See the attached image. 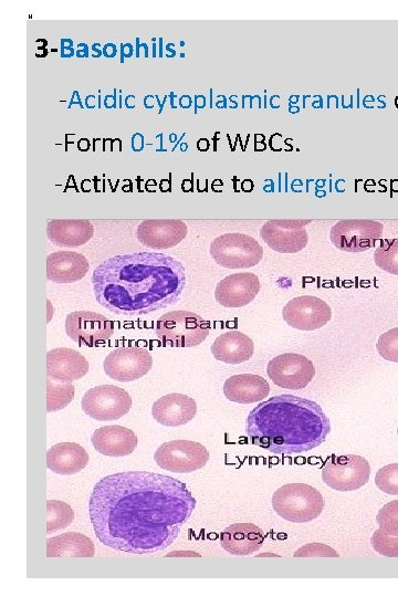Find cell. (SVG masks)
I'll list each match as a JSON object with an SVG mask.
<instances>
[{"mask_svg":"<svg viewBox=\"0 0 398 597\" xmlns=\"http://www.w3.org/2000/svg\"><path fill=\"white\" fill-rule=\"evenodd\" d=\"M195 508L196 499L182 481L149 471L104 477L89 501L90 520L100 542L132 554L171 547Z\"/></svg>","mask_w":398,"mask_h":597,"instance_id":"cell-1","label":"cell"},{"mask_svg":"<svg viewBox=\"0 0 398 597\" xmlns=\"http://www.w3.org/2000/svg\"><path fill=\"white\" fill-rule=\"evenodd\" d=\"M99 305L124 317H140L174 306L186 287L181 261L159 253L120 255L104 260L92 274Z\"/></svg>","mask_w":398,"mask_h":597,"instance_id":"cell-2","label":"cell"},{"mask_svg":"<svg viewBox=\"0 0 398 597\" xmlns=\"http://www.w3.org/2000/svg\"><path fill=\"white\" fill-rule=\"evenodd\" d=\"M330 432V420L321 406L293 395L260 403L246 424L251 443L276 455L310 452L326 442Z\"/></svg>","mask_w":398,"mask_h":597,"instance_id":"cell-3","label":"cell"},{"mask_svg":"<svg viewBox=\"0 0 398 597\" xmlns=\"http://www.w3.org/2000/svg\"><path fill=\"white\" fill-rule=\"evenodd\" d=\"M209 331V323L190 311L165 313L155 327L157 339L172 348L197 347L208 338Z\"/></svg>","mask_w":398,"mask_h":597,"instance_id":"cell-4","label":"cell"},{"mask_svg":"<svg viewBox=\"0 0 398 597\" xmlns=\"http://www.w3.org/2000/svg\"><path fill=\"white\" fill-rule=\"evenodd\" d=\"M272 508L282 519L307 523L321 515L324 499L316 488L305 484H289L280 487L272 496Z\"/></svg>","mask_w":398,"mask_h":597,"instance_id":"cell-5","label":"cell"},{"mask_svg":"<svg viewBox=\"0 0 398 597\" xmlns=\"http://www.w3.org/2000/svg\"><path fill=\"white\" fill-rule=\"evenodd\" d=\"M211 255L219 266L227 269H249L264 258V249L257 240L245 234H226L217 237Z\"/></svg>","mask_w":398,"mask_h":597,"instance_id":"cell-6","label":"cell"},{"mask_svg":"<svg viewBox=\"0 0 398 597\" xmlns=\"http://www.w3.org/2000/svg\"><path fill=\"white\" fill-rule=\"evenodd\" d=\"M371 466L365 458L356 455H332L322 469V480L337 491H354L369 483Z\"/></svg>","mask_w":398,"mask_h":597,"instance_id":"cell-7","label":"cell"},{"mask_svg":"<svg viewBox=\"0 0 398 597\" xmlns=\"http://www.w3.org/2000/svg\"><path fill=\"white\" fill-rule=\"evenodd\" d=\"M130 394L115 385H100L86 392L82 410L93 420L111 422L127 415L132 407Z\"/></svg>","mask_w":398,"mask_h":597,"instance_id":"cell-8","label":"cell"},{"mask_svg":"<svg viewBox=\"0 0 398 597\" xmlns=\"http://www.w3.org/2000/svg\"><path fill=\"white\" fill-rule=\"evenodd\" d=\"M154 459L164 470L187 474L204 468L208 463L209 453L202 444L181 439L161 445L157 448Z\"/></svg>","mask_w":398,"mask_h":597,"instance_id":"cell-9","label":"cell"},{"mask_svg":"<svg viewBox=\"0 0 398 597\" xmlns=\"http://www.w3.org/2000/svg\"><path fill=\"white\" fill-rule=\"evenodd\" d=\"M383 224L365 219H351L335 224L331 229V242L347 253H363L373 248L383 236Z\"/></svg>","mask_w":398,"mask_h":597,"instance_id":"cell-10","label":"cell"},{"mask_svg":"<svg viewBox=\"0 0 398 597\" xmlns=\"http://www.w3.org/2000/svg\"><path fill=\"white\" fill-rule=\"evenodd\" d=\"M153 366L151 353L141 347H122L113 350L104 360V372L114 381L128 383L138 381Z\"/></svg>","mask_w":398,"mask_h":597,"instance_id":"cell-11","label":"cell"},{"mask_svg":"<svg viewBox=\"0 0 398 597\" xmlns=\"http://www.w3.org/2000/svg\"><path fill=\"white\" fill-rule=\"evenodd\" d=\"M267 372L277 386L292 391L305 389L316 376L312 361L297 353L276 356L269 362Z\"/></svg>","mask_w":398,"mask_h":597,"instance_id":"cell-12","label":"cell"},{"mask_svg":"<svg viewBox=\"0 0 398 597\" xmlns=\"http://www.w3.org/2000/svg\"><path fill=\"white\" fill-rule=\"evenodd\" d=\"M66 332L68 337L79 345L97 347L98 344L111 339L114 322L97 312H72L66 319Z\"/></svg>","mask_w":398,"mask_h":597,"instance_id":"cell-13","label":"cell"},{"mask_svg":"<svg viewBox=\"0 0 398 597\" xmlns=\"http://www.w3.org/2000/svg\"><path fill=\"white\" fill-rule=\"evenodd\" d=\"M282 317L293 329L314 331L327 326L332 311L328 303L318 297L301 296L287 303Z\"/></svg>","mask_w":398,"mask_h":597,"instance_id":"cell-14","label":"cell"},{"mask_svg":"<svg viewBox=\"0 0 398 597\" xmlns=\"http://www.w3.org/2000/svg\"><path fill=\"white\" fill-rule=\"evenodd\" d=\"M311 221H270L260 230V236L272 250L280 254H297L309 243L306 226Z\"/></svg>","mask_w":398,"mask_h":597,"instance_id":"cell-15","label":"cell"},{"mask_svg":"<svg viewBox=\"0 0 398 597\" xmlns=\"http://www.w3.org/2000/svg\"><path fill=\"white\" fill-rule=\"evenodd\" d=\"M187 236V226L177 219L145 221L136 229L139 242L148 248L166 250L180 245Z\"/></svg>","mask_w":398,"mask_h":597,"instance_id":"cell-16","label":"cell"},{"mask_svg":"<svg viewBox=\"0 0 398 597\" xmlns=\"http://www.w3.org/2000/svg\"><path fill=\"white\" fill-rule=\"evenodd\" d=\"M260 291L259 278L249 272L226 277L219 282L215 298L225 308H243L253 302Z\"/></svg>","mask_w":398,"mask_h":597,"instance_id":"cell-17","label":"cell"},{"mask_svg":"<svg viewBox=\"0 0 398 597\" xmlns=\"http://www.w3.org/2000/svg\"><path fill=\"white\" fill-rule=\"evenodd\" d=\"M89 370V362L76 350L58 348L47 353V375L51 380L72 383L86 376Z\"/></svg>","mask_w":398,"mask_h":597,"instance_id":"cell-18","label":"cell"},{"mask_svg":"<svg viewBox=\"0 0 398 597\" xmlns=\"http://www.w3.org/2000/svg\"><path fill=\"white\" fill-rule=\"evenodd\" d=\"M197 414V404L184 394H167L152 407V415L163 426L177 427L190 423Z\"/></svg>","mask_w":398,"mask_h":597,"instance_id":"cell-19","label":"cell"},{"mask_svg":"<svg viewBox=\"0 0 398 597\" xmlns=\"http://www.w3.org/2000/svg\"><path fill=\"white\" fill-rule=\"evenodd\" d=\"M91 441L98 453L113 458L133 454L139 443L138 437L131 429L117 425L97 429Z\"/></svg>","mask_w":398,"mask_h":597,"instance_id":"cell-20","label":"cell"},{"mask_svg":"<svg viewBox=\"0 0 398 597\" xmlns=\"http://www.w3.org/2000/svg\"><path fill=\"white\" fill-rule=\"evenodd\" d=\"M90 265L87 258L76 251H57L47 258V278L56 284H73L85 278Z\"/></svg>","mask_w":398,"mask_h":597,"instance_id":"cell-21","label":"cell"},{"mask_svg":"<svg viewBox=\"0 0 398 597\" xmlns=\"http://www.w3.org/2000/svg\"><path fill=\"white\" fill-rule=\"evenodd\" d=\"M219 541L228 553L246 557L263 547L265 533L253 523H235L222 532Z\"/></svg>","mask_w":398,"mask_h":597,"instance_id":"cell-22","label":"cell"},{"mask_svg":"<svg viewBox=\"0 0 398 597\" xmlns=\"http://www.w3.org/2000/svg\"><path fill=\"white\" fill-rule=\"evenodd\" d=\"M270 385L263 376L239 374L229 377L224 385V394L230 402L253 404L265 400Z\"/></svg>","mask_w":398,"mask_h":597,"instance_id":"cell-23","label":"cell"},{"mask_svg":"<svg viewBox=\"0 0 398 597\" xmlns=\"http://www.w3.org/2000/svg\"><path fill=\"white\" fill-rule=\"evenodd\" d=\"M86 449L76 443L52 446L47 453V467L55 474L71 476L80 473L89 464Z\"/></svg>","mask_w":398,"mask_h":597,"instance_id":"cell-24","label":"cell"},{"mask_svg":"<svg viewBox=\"0 0 398 597\" xmlns=\"http://www.w3.org/2000/svg\"><path fill=\"white\" fill-rule=\"evenodd\" d=\"M212 352L217 361L240 364L251 359L255 352V344L248 335L233 330L219 335L212 345Z\"/></svg>","mask_w":398,"mask_h":597,"instance_id":"cell-25","label":"cell"},{"mask_svg":"<svg viewBox=\"0 0 398 597\" xmlns=\"http://www.w3.org/2000/svg\"><path fill=\"white\" fill-rule=\"evenodd\" d=\"M51 243L60 247L76 248L90 242L94 228L89 221H51L47 227Z\"/></svg>","mask_w":398,"mask_h":597,"instance_id":"cell-26","label":"cell"},{"mask_svg":"<svg viewBox=\"0 0 398 597\" xmlns=\"http://www.w3.org/2000/svg\"><path fill=\"white\" fill-rule=\"evenodd\" d=\"M94 554V543L82 533L67 532L47 540L48 558H93Z\"/></svg>","mask_w":398,"mask_h":597,"instance_id":"cell-27","label":"cell"},{"mask_svg":"<svg viewBox=\"0 0 398 597\" xmlns=\"http://www.w3.org/2000/svg\"><path fill=\"white\" fill-rule=\"evenodd\" d=\"M75 520V512L66 504L58 500L47 501V533L66 529Z\"/></svg>","mask_w":398,"mask_h":597,"instance_id":"cell-28","label":"cell"},{"mask_svg":"<svg viewBox=\"0 0 398 597\" xmlns=\"http://www.w3.org/2000/svg\"><path fill=\"white\" fill-rule=\"evenodd\" d=\"M75 398V386L72 383L56 384L48 379L47 381V412H58L64 410Z\"/></svg>","mask_w":398,"mask_h":597,"instance_id":"cell-29","label":"cell"},{"mask_svg":"<svg viewBox=\"0 0 398 597\" xmlns=\"http://www.w3.org/2000/svg\"><path fill=\"white\" fill-rule=\"evenodd\" d=\"M374 260L377 267L398 276V238L385 239L375 250Z\"/></svg>","mask_w":398,"mask_h":597,"instance_id":"cell-30","label":"cell"},{"mask_svg":"<svg viewBox=\"0 0 398 597\" xmlns=\"http://www.w3.org/2000/svg\"><path fill=\"white\" fill-rule=\"evenodd\" d=\"M372 547L387 558H398V536H391L382 529L376 530L371 539Z\"/></svg>","mask_w":398,"mask_h":597,"instance_id":"cell-31","label":"cell"},{"mask_svg":"<svg viewBox=\"0 0 398 597\" xmlns=\"http://www.w3.org/2000/svg\"><path fill=\"white\" fill-rule=\"evenodd\" d=\"M375 484L385 494L398 496V464H391L377 471Z\"/></svg>","mask_w":398,"mask_h":597,"instance_id":"cell-32","label":"cell"},{"mask_svg":"<svg viewBox=\"0 0 398 597\" xmlns=\"http://www.w3.org/2000/svg\"><path fill=\"white\" fill-rule=\"evenodd\" d=\"M376 348L384 360L398 363V328L382 334Z\"/></svg>","mask_w":398,"mask_h":597,"instance_id":"cell-33","label":"cell"},{"mask_svg":"<svg viewBox=\"0 0 398 597\" xmlns=\"http://www.w3.org/2000/svg\"><path fill=\"white\" fill-rule=\"evenodd\" d=\"M376 521L379 523L380 529L391 536H398V500L385 505L377 515Z\"/></svg>","mask_w":398,"mask_h":597,"instance_id":"cell-34","label":"cell"},{"mask_svg":"<svg viewBox=\"0 0 398 597\" xmlns=\"http://www.w3.org/2000/svg\"><path fill=\"white\" fill-rule=\"evenodd\" d=\"M295 558H310V557H323V558H339L340 555L337 551H334L326 544L311 543L307 546L299 549L293 555Z\"/></svg>","mask_w":398,"mask_h":597,"instance_id":"cell-35","label":"cell"},{"mask_svg":"<svg viewBox=\"0 0 398 597\" xmlns=\"http://www.w3.org/2000/svg\"><path fill=\"white\" fill-rule=\"evenodd\" d=\"M75 49H73V41L71 39H61V57L72 58L75 56Z\"/></svg>","mask_w":398,"mask_h":597,"instance_id":"cell-36","label":"cell"},{"mask_svg":"<svg viewBox=\"0 0 398 597\" xmlns=\"http://www.w3.org/2000/svg\"><path fill=\"white\" fill-rule=\"evenodd\" d=\"M144 149V136L141 133H135L132 136V150L141 152Z\"/></svg>","mask_w":398,"mask_h":597,"instance_id":"cell-37","label":"cell"},{"mask_svg":"<svg viewBox=\"0 0 398 597\" xmlns=\"http://www.w3.org/2000/svg\"><path fill=\"white\" fill-rule=\"evenodd\" d=\"M102 52L103 56L107 58H114L118 55L117 46H115L113 43H108L106 46H104Z\"/></svg>","mask_w":398,"mask_h":597,"instance_id":"cell-38","label":"cell"},{"mask_svg":"<svg viewBox=\"0 0 398 597\" xmlns=\"http://www.w3.org/2000/svg\"><path fill=\"white\" fill-rule=\"evenodd\" d=\"M133 45L128 43V44H122L121 45V62L123 64L124 62V58H131L133 56Z\"/></svg>","mask_w":398,"mask_h":597,"instance_id":"cell-39","label":"cell"},{"mask_svg":"<svg viewBox=\"0 0 398 597\" xmlns=\"http://www.w3.org/2000/svg\"><path fill=\"white\" fill-rule=\"evenodd\" d=\"M104 107L107 109L117 108V91H114L113 96L104 98Z\"/></svg>","mask_w":398,"mask_h":597,"instance_id":"cell-40","label":"cell"},{"mask_svg":"<svg viewBox=\"0 0 398 597\" xmlns=\"http://www.w3.org/2000/svg\"><path fill=\"white\" fill-rule=\"evenodd\" d=\"M76 56L78 58H89V46L87 44H79Z\"/></svg>","mask_w":398,"mask_h":597,"instance_id":"cell-41","label":"cell"},{"mask_svg":"<svg viewBox=\"0 0 398 597\" xmlns=\"http://www.w3.org/2000/svg\"><path fill=\"white\" fill-rule=\"evenodd\" d=\"M180 106L183 109H190L191 106H192V99H191V97L190 96H183L180 99Z\"/></svg>","mask_w":398,"mask_h":597,"instance_id":"cell-42","label":"cell"},{"mask_svg":"<svg viewBox=\"0 0 398 597\" xmlns=\"http://www.w3.org/2000/svg\"><path fill=\"white\" fill-rule=\"evenodd\" d=\"M78 149L81 152H87L90 149V142L87 139H82L78 143Z\"/></svg>","mask_w":398,"mask_h":597,"instance_id":"cell-43","label":"cell"},{"mask_svg":"<svg viewBox=\"0 0 398 597\" xmlns=\"http://www.w3.org/2000/svg\"><path fill=\"white\" fill-rule=\"evenodd\" d=\"M73 104H79V106L81 108H83L82 102H81V99H80V93L78 91L73 92V96H72V98L70 100V106H69V108L71 106H73Z\"/></svg>","mask_w":398,"mask_h":597,"instance_id":"cell-44","label":"cell"},{"mask_svg":"<svg viewBox=\"0 0 398 597\" xmlns=\"http://www.w3.org/2000/svg\"><path fill=\"white\" fill-rule=\"evenodd\" d=\"M197 149L199 151H207L209 149V142L206 139H201L197 143Z\"/></svg>","mask_w":398,"mask_h":597,"instance_id":"cell-45","label":"cell"},{"mask_svg":"<svg viewBox=\"0 0 398 597\" xmlns=\"http://www.w3.org/2000/svg\"><path fill=\"white\" fill-rule=\"evenodd\" d=\"M96 100H97V99H96V97H94V96H89V97L86 99V107H87L88 109H94V108H96Z\"/></svg>","mask_w":398,"mask_h":597,"instance_id":"cell-46","label":"cell"},{"mask_svg":"<svg viewBox=\"0 0 398 597\" xmlns=\"http://www.w3.org/2000/svg\"><path fill=\"white\" fill-rule=\"evenodd\" d=\"M99 47H100L99 44H94L92 46V51H94L92 54L93 58H100L103 55V52L99 49Z\"/></svg>","mask_w":398,"mask_h":597,"instance_id":"cell-47","label":"cell"},{"mask_svg":"<svg viewBox=\"0 0 398 597\" xmlns=\"http://www.w3.org/2000/svg\"><path fill=\"white\" fill-rule=\"evenodd\" d=\"M397 435H398V428H397Z\"/></svg>","mask_w":398,"mask_h":597,"instance_id":"cell-48","label":"cell"}]
</instances>
